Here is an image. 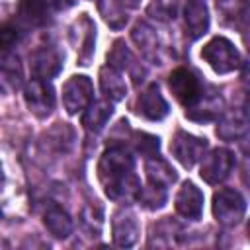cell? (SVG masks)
Instances as JSON below:
<instances>
[{
  "label": "cell",
  "instance_id": "obj_1",
  "mask_svg": "<svg viewBox=\"0 0 250 250\" xmlns=\"http://www.w3.org/2000/svg\"><path fill=\"white\" fill-rule=\"evenodd\" d=\"M98 178L111 199H131L139 195V182L133 174V158L123 148H109L98 164Z\"/></svg>",
  "mask_w": 250,
  "mask_h": 250
},
{
  "label": "cell",
  "instance_id": "obj_2",
  "mask_svg": "<svg viewBox=\"0 0 250 250\" xmlns=\"http://www.w3.org/2000/svg\"><path fill=\"white\" fill-rule=\"evenodd\" d=\"M201 57L207 61V64L219 72V74H227L232 72L240 66V53L236 51V47L225 39V37H215L211 39L203 49H201Z\"/></svg>",
  "mask_w": 250,
  "mask_h": 250
},
{
  "label": "cell",
  "instance_id": "obj_3",
  "mask_svg": "<svg viewBox=\"0 0 250 250\" xmlns=\"http://www.w3.org/2000/svg\"><path fill=\"white\" fill-rule=\"evenodd\" d=\"M246 213V201L244 197L230 188H223L213 197V215L215 219L225 227H234L242 221Z\"/></svg>",
  "mask_w": 250,
  "mask_h": 250
},
{
  "label": "cell",
  "instance_id": "obj_4",
  "mask_svg": "<svg viewBox=\"0 0 250 250\" xmlns=\"http://www.w3.org/2000/svg\"><path fill=\"white\" fill-rule=\"evenodd\" d=\"M170 90L174 94V98L184 105V107H191L203 94V86L201 80L197 78V74L189 68H176L170 74Z\"/></svg>",
  "mask_w": 250,
  "mask_h": 250
},
{
  "label": "cell",
  "instance_id": "obj_5",
  "mask_svg": "<svg viewBox=\"0 0 250 250\" xmlns=\"http://www.w3.org/2000/svg\"><path fill=\"white\" fill-rule=\"evenodd\" d=\"M68 35H70V43L76 49L78 62L88 64L90 59L94 57V43H96V25H94V21L86 14L78 16V20H74L72 25H70Z\"/></svg>",
  "mask_w": 250,
  "mask_h": 250
},
{
  "label": "cell",
  "instance_id": "obj_6",
  "mask_svg": "<svg viewBox=\"0 0 250 250\" xmlns=\"http://www.w3.org/2000/svg\"><path fill=\"white\" fill-rule=\"evenodd\" d=\"M94 88L88 76H70L62 86V105L68 113H78L92 104Z\"/></svg>",
  "mask_w": 250,
  "mask_h": 250
},
{
  "label": "cell",
  "instance_id": "obj_7",
  "mask_svg": "<svg viewBox=\"0 0 250 250\" xmlns=\"http://www.w3.org/2000/svg\"><path fill=\"white\" fill-rule=\"evenodd\" d=\"M232 168H234V154L229 148H215L209 154H203L199 174L207 184H221L230 176Z\"/></svg>",
  "mask_w": 250,
  "mask_h": 250
},
{
  "label": "cell",
  "instance_id": "obj_8",
  "mask_svg": "<svg viewBox=\"0 0 250 250\" xmlns=\"http://www.w3.org/2000/svg\"><path fill=\"white\" fill-rule=\"evenodd\" d=\"M25 104L35 117H47L55 107V90L43 78H33L23 90Z\"/></svg>",
  "mask_w": 250,
  "mask_h": 250
},
{
  "label": "cell",
  "instance_id": "obj_9",
  "mask_svg": "<svg viewBox=\"0 0 250 250\" xmlns=\"http://www.w3.org/2000/svg\"><path fill=\"white\" fill-rule=\"evenodd\" d=\"M170 150L182 166L191 168L197 160L203 158V154L207 150V141L199 139V137H193L186 131H178L174 135L172 143H170Z\"/></svg>",
  "mask_w": 250,
  "mask_h": 250
},
{
  "label": "cell",
  "instance_id": "obj_10",
  "mask_svg": "<svg viewBox=\"0 0 250 250\" xmlns=\"http://www.w3.org/2000/svg\"><path fill=\"white\" fill-rule=\"evenodd\" d=\"M61 66H62V55L53 45H43V47L35 49L29 57V68L35 78L47 80V78L59 74Z\"/></svg>",
  "mask_w": 250,
  "mask_h": 250
},
{
  "label": "cell",
  "instance_id": "obj_11",
  "mask_svg": "<svg viewBox=\"0 0 250 250\" xmlns=\"http://www.w3.org/2000/svg\"><path fill=\"white\" fill-rule=\"evenodd\" d=\"M135 107H137L139 115H143L145 119H150V121H160V119H164L168 115V104H166V100L160 94L156 84L146 86L139 94Z\"/></svg>",
  "mask_w": 250,
  "mask_h": 250
},
{
  "label": "cell",
  "instance_id": "obj_12",
  "mask_svg": "<svg viewBox=\"0 0 250 250\" xmlns=\"http://www.w3.org/2000/svg\"><path fill=\"white\" fill-rule=\"evenodd\" d=\"M111 230L117 246H133L139 236V221L135 213H131L129 209L115 211L111 221Z\"/></svg>",
  "mask_w": 250,
  "mask_h": 250
},
{
  "label": "cell",
  "instance_id": "obj_13",
  "mask_svg": "<svg viewBox=\"0 0 250 250\" xmlns=\"http://www.w3.org/2000/svg\"><path fill=\"white\" fill-rule=\"evenodd\" d=\"M176 211L186 219H199L203 211V193L191 182H186L176 195Z\"/></svg>",
  "mask_w": 250,
  "mask_h": 250
},
{
  "label": "cell",
  "instance_id": "obj_14",
  "mask_svg": "<svg viewBox=\"0 0 250 250\" xmlns=\"http://www.w3.org/2000/svg\"><path fill=\"white\" fill-rule=\"evenodd\" d=\"M49 8L43 0H21L18 8V23L21 27H39L49 21Z\"/></svg>",
  "mask_w": 250,
  "mask_h": 250
},
{
  "label": "cell",
  "instance_id": "obj_15",
  "mask_svg": "<svg viewBox=\"0 0 250 250\" xmlns=\"http://www.w3.org/2000/svg\"><path fill=\"white\" fill-rule=\"evenodd\" d=\"M100 88L109 102H119L127 94V84H125L121 72L109 64L100 70Z\"/></svg>",
  "mask_w": 250,
  "mask_h": 250
},
{
  "label": "cell",
  "instance_id": "obj_16",
  "mask_svg": "<svg viewBox=\"0 0 250 250\" xmlns=\"http://www.w3.org/2000/svg\"><path fill=\"white\" fill-rule=\"evenodd\" d=\"M21 84V66L18 57L2 55L0 57V94H12Z\"/></svg>",
  "mask_w": 250,
  "mask_h": 250
},
{
  "label": "cell",
  "instance_id": "obj_17",
  "mask_svg": "<svg viewBox=\"0 0 250 250\" xmlns=\"http://www.w3.org/2000/svg\"><path fill=\"white\" fill-rule=\"evenodd\" d=\"M133 41L137 43V47L141 49V53L152 61V62H160V47H158V37L152 31V27H148L146 23H137L131 31Z\"/></svg>",
  "mask_w": 250,
  "mask_h": 250
},
{
  "label": "cell",
  "instance_id": "obj_18",
  "mask_svg": "<svg viewBox=\"0 0 250 250\" xmlns=\"http://www.w3.org/2000/svg\"><path fill=\"white\" fill-rule=\"evenodd\" d=\"M248 129V117L244 109H234L230 113H225L223 119L217 125V135L225 141H232L238 139L246 133Z\"/></svg>",
  "mask_w": 250,
  "mask_h": 250
},
{
  "label": "cell",
  "instance_id": "obj_19",
  "mask_svg": "<svg viewBox=\"0 0 250 250\" xmlns=\"http://www.w3.org/2000/svg\"><path fill=\"white\" fill-rule=\"evenodd\" d=\"M186 27L188 33L197 39L201 37L209 27V14L201 0H189L186 6Z\"/></svg>",
  "mask_w": 250,
  "mask_h": 250
},
{
  "label": "cell",
  "instance_id": "obj_20",
  "mask_svg": "<svg viewBox=\"0 0 250 250\" xmlns=\"http://www.w3.org/2000/svg\"><path fill=\"white\" fill-rule=\"evenodd\" d=\"M145 172H146L148 184H152V186L168 188L170 184L176 182V172H174V168H172L166 160L158 158L156 154L146 158V162H145Z\"/></svg>",
  "mask_w": 250,
  "mask_h": 250
},
{
  "label": "cell",
  "instance_id": "obj_21",
  "mask_svg": "<svg viewBox=\"0 0 250 250\" xmlns=\"http://www.w3.org/2000/svg\"><path fill=\"white\" fill-rule=\"evenodd\" d=\"M111 104L109 102H96V104H90L86 107V113L82 117V125L86 127V131L90 133H100L105 123L109 121L111 117Z\"/></svg>",
  "mask_w": 250,
  "mask_h": 250
},
{
  "label": "cell",
  "instance_id": "obj_22",
  "mask_svg": "<svg viewBox=\"0 0 250 250\" xmlns=\"http://www.w3.org/2000/svg\"><path fill=\"white\" fill-rule=\"evenodd\" d=\"M43 223H45L47 230L57 238H66L72 232V221H70L68 213L61 207H51L45 213Z\"/></svg>",
  "mask_w": 250,
  "mask_h": 250
},
{
  "label": "cell",
  "instance_id": "obj_23",
  "mask_svg": "<svg viewBox=\"0 0 250 250\" xmlns=\"http://www.w3.org/2000/svg\"><path fill=\"white\" fill-rule=\"evenodd\" d=\"M98 10L111 29H121L127 23V14L121 0H98Z\"/></svg>",
  "mask_w": 250,
  "mask_h": 250
},
{
  "label": "cell",
  "instance_id": "obj_24",
  "mask_svg": "<svg viewBox=\"0 0 250 250\" xmlns=\"http://www.w3.org/2000/svg\"><path fill=\"white\" fill-rule=\"evenodd\" d=\"M107 61H109V66H113V68H117V70H129V72H133L135 70V57L131 55V51L127 49V45L123 43V41H115L113 43V49H111V53L107 55Z\"/></svg>",
  "mask_w": 250,
  "mask_h": 250
},
{
  "label": "cell",
  "instance_id": "obj_25",
  "mask_svg": "<svg viewBox=\"0 0 250 250\" xmlns=\"http://www.w3.org/2000/svg\"><path fill=\"white\" fill-rule=\"evenodd\" d=\"M146 14L156 21H170L178 14V0H150Z\"/></svg>",
  "mask_w": 250,
  "mask_h": 250
},
{
  "label": "cell",
  "instance_id": "obj_26",
  "mask_svg": "<svg viewBox=\"0 0 250 250\" xmlns=\"http://www.w3.org/2000/svg\"><path fill=\"white\" fill-rule=\"evenodd\" d=\"M139 199H141V203H145V207H148V209H158V207H162L164 201H166V188L148 184L145 189H139Z\"/></svg>",
  "mask_w": 250,
  "mask_h": 250
},
{
  "label": "cell",
  "instance_id": "obj_27",
  "mask_svg": "<svg viewBox=\"0 0 250 250\" xmlns=\"http://www.w3.org/2000/svg\"><path fill=\"white\" fill-rule=\"evenodd\" d=\"M82 225H84V229L88 230V232H94V234H98L100 230H102V225H104V213H102V207L100 205H94V203H90V205H86L84 209H82Z\"/></svg>",
  "mask_w": 250,
  "mask_h": 250
},
{
  "label": "cell",
  "instance_id": "obj_28",
  "mask_svg": "<svg viewBox=\"0 0 250 250\" xmlns=\"http://www.w3.org/2000/svg\"><path fill=\"white\" fill-rule=\"evenodd\" d=\"M18 33L16 23H0V51H8L18 41Z\"/></svg>",
  "mask_w": 250,
  "mask_h": 250
},
{
  "label": "cell",
  "instance_id": "obj_29",
  "mask_svg": "<svg viewBox=\"0 0 250 250\" xmlns=\"http://www.w3.org/2000/svg\"><path fill=\"white\" fill-rule=\"evenodd\" d=\"M135 145H137V150L146 154V156H154L158 152V139L152 137V135H146V133L137 135Z\"/></svg>",
  "mask_w": 250,
  "mask_h": 250
},
{
  "label": "cell",
  "instance_id": "obj_30",
  "mask_svg": "<svg viewBox=\"0 0 250 250\" xmlns=\"http://www.w3.org/2000/svg\"><path fill=\"white\" fill-rule=\"evenodd\" d=\"M49 10H66L74 4V0H43Z\"/></svg>",
  "mask_w": 250,
  "mask_h": 250
},
{
  "label": "cell",
  "instance_id": "obj_31",
  "mask_svg": "<svg viewBox=\"0 0 250 250\" xmlns=\"http://www.w3.org/2000/svg\"><path fill=\"white\" fill-rule=\"evenodd\" d=\"M121 2H123V6H129V8H135L139 4V0H121Z\"/></svg>",
  "mask_w": 250,
  "mask_h": 250
}]
</instances>
